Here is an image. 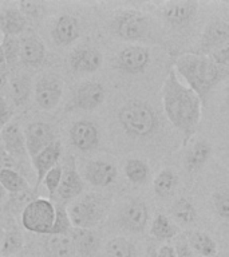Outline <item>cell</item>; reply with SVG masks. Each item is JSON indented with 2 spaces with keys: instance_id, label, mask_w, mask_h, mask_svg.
I'll list each match as a JSON object with an SVG mask.
<instances>
[{
  "instance_id": "obj_1",
  "label": "cell",
  "mask_w": 229,
  "mask_h": 257,
  "mask_svg": "<svg viewBox=\"0 0 229 257\" xmlns=\"http://www.w3.org/2000/svg\"><path fill=\"white\" fill-rule=\"evenodd\" d=\"M162 106L169 122L182 133L185 141L190 140L201 122L204 104L192 88L178 79L176 70H170L165 78L162 90Z\"/></svg>"
},
{
  "instance_id": "obj_2",
  "label": "cell",
  "mask_w": 229,
  "mask_h": 257,
  "mask_svg": "<svg viewBox=\"0 0 229 257\" xmlns=\"http://www.w3.org/2000/svg\"><path fill=\"white\" fill-rule=\"evenodd\" d=\"M176 72L196 92L205 106L209 92L229 75V70L213 62L209 55L201 54H184L176 62Z\"/></svg>"
},
{
  "instance_id": "obj_3",
  "label": "cell",
  "mask_w": 229,
  "mask_h": 257,
  "mask_svg": "<svg viewBox=\"0 0 229 257\" xmlns=\"http://www.w3.org/2000/svg\"><path fill=\"white\" fill-rule=\"evenodd\" d=\"M118 120L126 134L145 138L156 132L158 119L150 104L141 100H130L118 111Z\"/></svg>"
},
{
  "instance_id": "obj_4",
  "label": "cell",
  "mask_w": 229,
  "mask_h": 257,
  "mask_svg": "<svg viewBox=\"0 0 229 257\" xmlns=\"http://www.w3.org/2000/svg\"><path fill=\"white\" fill-rule=\"evenodd\" d=\"M107 212L108 201L96 193H88L67 209L72 226L80 229H91L100 224Z\"/></svg>"
},
{
  "instance_id": "obj_5",
  "label": "cell",
  "mask_w": 229,
  "mask_h": 257,
  "mask_svg": "<svg viewBox=\"0 0 229 257\" xmlns=\"http://www.w3.org/2000/svg\"><path fill=\"white\" fill-rule=\"evenodd\" d=\"M54 220H55V205L44 198L31 201L22 213V225L30 232L38 234L50 236Z\"/></svg>"
},
{
  "instance_id": "obj_6",
  "label": "cell",
  "mask_w": 229,
  "mask_h": 257,
  "mask_svg": "<svg viewBox=\"0 0 229 257\" xmlns=\"http://www.w3.org/2000/svg\"><path fill=\"white\" fill-rule=\"evenodd\" d=\"M112 30L121 39L124 40H141L150 31V23L144 14L138 11L121 12L112 22Z\"/></svg>"
},
{
  "instance_id": "obj_7",
  "label": "cell",
  "mask_w": 229,
  "mask_h": 257,
  "mask_svg": "<svg viewBox=\"0 0 229 257\" xmlns=\"http://www.w3.org/2000/svg\"><path fill=\"white\" fill-rule=\"evenodd\" d=\"M150 63V51L144 46H128L117 56V66L121 71L138 75L148 68Z\"/></svg>"
},
{
  "instance_id": "obj_8",
  "label": "cell",
  "mask_w": 229,
  "mask_h": 257,
  "mask_svg": "<svg viewBox=\"0 0 229 257\" xmlns=\"http://www.w3.org/2000/svg\"><path fill=\"white\" fill-rule=\"evenodd\" d=\"M63 92V83L55 75H44L35 84V99L43 110H52L59 104Z\"/></svg>"
},
{
  "instance_id": "obj_9",
  "label": "cell",
  "mask_w": 229,
  "mask_h": 257,
  "mask_svg": "<svg viewBox=\"0 0 229 257\" xmlns=\"http://www.w3.org/2000/svg\"><path fill=\"white\" fill-rule=\"evenodd\" d=\"M26 149L31 158L54 142V128L46 122H32L24 130Z\"/></svg>"
},
{
  "instance_id": "obj_10",
  "label": "cell",
  "mask_w": 229,
  "mask_h": 257,
  "mask_svg": "<svg viewBox=\"0 0 229 257\" xmlns=\"http://www.w3.org/2000/svg\"><path fill=\"white\" fill-rule=\"evenodd\" d=\"M149 221V208L142 200H132L125 205L120 222L126 230L133 233L144 232Z\"/></svg>"
},
{
  "instance_id": "obj_11",
  "label": "cell",
  "mask_w": 229,
  "mask_h": 257,
  "mask_svg": "<svg viewBox=\"0 0 229 257\" xmlns=\"http://www.w3.org/2000/svg\"><path fill=\"white\" fill-rule=\"evenodd\" d=\"M226 42H229V24L224 20L214 19L205 26L198 50L201 55H209Z\"/></svg>"
},
{
  "instance_id": "obj_12",
  "label": "cell",
  "mask_w": 229,
  "mask_h": 257,
  "mask_svg": "<svg viewBox=\"0 0 229 257\" xmlns=\"http://www.w3.org/2000/svg\"><path fill=\"white\" fill-rule=\"evenodd\" d=\"M71 144L80 152H90L99 144V130L91 120H78L70 130Z\"/></svg>"
},
{
  "instance_id": "obj_13",
  "label": "cell",
  "mask_w": 229,
  "mask_h": 257,
  "mask_svg": "<svg viewBox=\"0 0 229 257\" xmlns=\"http://www.w3.org/2000/svg\"><path fill=\"white\" fill-rule=\"evenodd\" d=\"M63 173H62V180L58 186V196L63 200H71L75 198L83 192V181L80 178L79 173L76 170L75 161L71 156L68 157L64 166H62Z\"/></svg>"
},
{
  "instance_id": "obj_14",
  "label": "cell",
  "mask_w": 229,
  "mask_h": 257,
  "mask_svg": "<svg viewBox=\"0 0 229 257\" xmlns=\"http://www.w3.org/2000/svg\"><path fill=\"white\" fill-rule=\"evenodd\" d=\"M118 176L116 165L102 160H92L84 166V177L94 186L104 188L112 184Z\"/></svg>"
},
{
  "instance_id": "obj_15",
  "label": "cell",
  "mask_w": 229,
  "mask_h": 257,
  "mask_svg": "<svg viewBox=\"0 0 229 257\" xmlns=\"http://www.w3.org/2000/svg\"><path fill=\"white\" fill-rule=\"evenodd\" d=\"M60 156H62V145L58 141H54L48 148L42 150L39 154H36L32 158V165L36 172V189L43 182L46 174L58 165Z\"/></svg>"
},
{
  "instance_id": "obj_16",
  "label": "cell",
  "mask_w": 229,
  "mask_h": 257,
  "mask_svg": "<svg viewBox=\"0 0 229 257\" xmlns=\"http://www.w3.org/2000/svg\"><path fill=\"white\" fill-rule=\"evenodd\" d=\"M104 87L98 82L80 84L74 96V104L80 110H95L104 100Z\"/></svg>"
},
{
  "instance_id": "obj_17",
  "label": "cell",
  "mask_w": 229,
  "mask_h": 257,
  "mask_svg": "<svg viewBox=\"0 0 229 257\" xmlns=\"http://www.w3.org/2000/svg\"><path fill=\"white\" fill-rule=\"evenodd\" d=\"M197 11H198V3L186 0V2L168 3L165 6L162 14H164L165 19L172 26L181 27V26L190 23L193 18L196 16Z\"/></svg>"
},
{
  "instance_id": "obj_18",
  "label": "cell",
  "mask_w": 229,
  "mask_h": 257,
  "mask_svg": "<svg viewBox=\"0 0 229 257\" xmlns=\"http://www.w3.org/2000/svg\"><path fill=\"white\" fill-rule=\"evenodd\" d=\"M70 64L78 72H94L102 64V55L95 48L79 47L71 52Z\"/></svg>"
},
{
  "instance_id": "obj_19",
  "label": "cell",
  "mask_w": 229,
  "mask_h": 257,
  "mask_svg": "<svg viewBox=\"0 0 229 257\" xmlns=\"http://www.w3.org/2000/svg\"><path fill=\"white\" fill-rule=\"evenodd\" d=\"M71 238L79 257H94L99 249V237L92 229H72Z\"/></svg>"
},
{
  "instance_id": "obj_20",
  "label": "cell",
  "mask_w": 229,
  "mask_h": 257,
  "mask_svg": "<svg viewBox=\"0 0 229 257\" xmlns=\"http://www.w3.org/2000/svg\"><path fill=\"white\" fill-rule=\"evenodd\" d=\"M80 35V27L74 16L62 15L58 18L52 31V36L60 46H68L75 42Z\"/></svg>"
},
{
  "instance_id": "obj_21",
  "label": "cell",
  "mask_w": 229,
  "mask_h": 257,
  "mask_svg": "<svg viewBox=\"0 0 229 257\" xmlns=\"http://www.w3.org/2000/svg\"><path fill=\"white\" fill-rule=\"evenodd\" d=\"M46 55V48L42 40L36 36L31 35L24 38L20 42V55L19 59L27 66L38 67L44 59Z\"/></svg>"
},
{
  "instance_id": "obj_22",
  "label": "cell",
  "mask_w": 229,
  "mask_h": 257,
  "mask_svg": "<svg viewBox=\"0 0 229 257\" xmlns=\"http://www.w3.org/2000/svg\"><path fill=\"white\" fill-rule=\"evenodd\" d=\"M0 136H2V141H3L4 144V149L11 156L20 157L27 152L24 134L22 133L20 127L16 123H8L0 132Z\"/></svg>"
},
{
  "instance_id": "obj_23",
  "label": "cell",
  "mask_w": 229,
  "mask_h": 257,
  "mask_svg": "<svg viewBox=\"0 0 229 257\" xmlns=\"http://www.w3.org/2000/svg\"><path fill=\"white\" fill-rule=\"evenodd\" d=\"M210 154H212V146L208 141H197L192 148L189 149L188 154L185 157V166L190 173L198 172L206 164Z\"/></svg>"
},
{
  "instance_id": "obj_24",
  "label": "cell",
  "mask_w": 229,
  "mask_h": 257,
  "mask_svg": "<svg viewBox=\"0 0 229 257\" xmlns=\"http://www.w3.org/2000/svg\"><path fill=\"white\" fill-rule=\"evenodd\" d=\"M189 246L193 252L200 254L201 257H214L217 254V244L210 234L200 230L189 232L186 236Z\"/></svg>"
},
{
  "instance_id": "obj_25",
  "label": "cell",
  "mask_w": 229,
  "mask_h": 257,
  "mask_svg": "<svg viewBox=\"0 0 229 257\" xmlns=\"http://www.w3.org/2000/svg\"><path fill=\"white\" fill-rule=\"evenodd\" d=\"M26 18L19 10L8 8L0 14V30L4 36H16L26 28Z\"/></svg>"
},
{
  "instance_id": "obj_26",
  "label": "cell",
  "mask_w": 229,
  "mask_h": 257,
  "mask_svg": "<svg viewBox=\"0 0 229 257\" xmlns=\"http://www.w3.org/2000/svg\"><path fill=\"white\" fill-rule=\"evenodd\" d=\"M44 250L47 257H75L76 250L71 236H50Z\"/></svg>"
},
{
  "instance_id": "obj_27",
  "label": "cell",
  "mask_w": 229,
  "mask_h": 257,
  "mask_svg": "<svg viewBox=\"0 0 229 257\" xmlns=\"http://www.w3.org/2000/svg\"><path fill=\"white\" fill-rule=\"evenodd\" d=\"M180 233V229L166 214L164 213H157L152 225H150V234L156 240L166 241L172 240Z\"/></svg>"
},
{
  "instance_id": "obj_28",
  "label": "cell",
  "mask_w": 229,
  "mask_h": 257,
  "mask_svg": "<svg viewBox=\"0 0 229 257\" xmlns=\"http://www.w3.org/2000/svg\"><path fill=\"white\" fill-rule=\"evenodd\" d=\"M178 186V176L172 169H162L153 181V190L160 198H168Z\"/></svg>"
},
{
  "instance_id": "obj_29",
  "label": "cell",
  "mask_w": 229,
  "mask_h": 257,
  "mask_svg": "<svg viewBox=\"0 0 229 257\" xmlns=\"http://www.w3.org/2000/svg\"><path fill=\"white\" fill-rule=\"evenodd\" d=\"M32 80L28 74H20L11 80V94L12 99L16 106L24 104L31 94Z\"/></svg>"
},
{
  "instance_id": "obj_30",
  "label": "cell",
  "mask_w": 229,
  "mask_h": 257,
  "mask_svg": "<svg viewBox=\"0 0 229 257\" xmlns=\"http://www.w3.org/2000/svg\"><path fill=\"white\" fill-rule=\"evenodd\" d=\"M172 216L181 224H193L197 220V210L190 201L181 197L172 205Z\"/></svg>"
},
{
  "instance_id": "obj_31",
  "label": "cell",
  "mask_w": 229,
  "mask_h": 257,
  "mask_svg": "<svg viewBox=\"0 0 229 257\" xmlns=\"http://www.w3.org/2000/svg\"><path fill=\"white\" fill-rule=\"evenodd\" d=\"M125 176L133 184H144L148 180L149 165L140 158H132L125 165Z\"/></svg>"
},
{
  "instance_id": "obj_32",
  "label": "cell",
  "mask_w": 229,
  "mask_h": 257,
  "mask_svg": "<svg viewBox=\"0 0 229 257\" xmlns=\"http://www.w3.org/2000/svg\"><path fill=\"white\" fill-rule=\"evenodd\" d=\"M136 248L125 237H114L106 245V257H134Z\"/></svg>"
},
{
  "instance_id": "obj_33",
  "label": "cell",
  "mask_w": 229,
  "mask_h": 257,
  "mask_svg": "<svg viewBox=\"0 0 229 257\" xmlns=\"http://www.w3.org/2000/svg\"><path fill=\"white\" fill-rule=\"evenodd\" d=\"M0 184L7 192L19 193L27 189V182L19 173L12 169H0Z\"/></svg>"
},
{
  "instance_id": "obj_34",
  "label": "cell",
  "mask_w": 229,
  "mask_h": 257,
  "mask_svg": "<svg viewBox=\"0 0 229 257\" xmlns=\"http://www.w3.org/2000/svg\"><path fill=\"white\" fill-rule=\"evenodd\" d=\"M72 224L68 217L67 209L62 205H55V220L50 236H71Z\"/></svg>"
},
{
  "instance_id": "obj_35",
  "label": "cell",
  "mask_w": 229,
  "mask_h": 257,
  "mask_svg": "<svg viewBox=\"0 0 229 257\" xmlns=\"http://www.w3.org/2000/svg\"><path fill=\"white\" fill-rule=\"evenodd\" d=\"M22 248H23V237H22L19 230L15 228L6 230L0 253L3 256H11V254L19 252Z\"/></svg>"
},
{
  "instance_id": "obj_36",
  "label": "cell",
  "mask_w": 229,
  "mask_h": 257,
  "mask_svg": "<svg viewBox=\"0 0 229 257\" xmlns=\"http://www.w3.org/2000/svg\"><path fill=\"white\" fill-rule=\"evenodd\" d=\"M212 202L217 216L229 221V186H221L213 193Z\"/></svg>"
},
{
  "instance_id": "obj_37",
  "label": "cell",
  "mask_w": 229,
  "mask_h": 257,
  "mask_svg": "<svg viewBox=\"0 0 229 257\" xmlns=\"http://www.w3.org/2000/svg\"><path fill=\"white\" fill-rule=\"evenodd\" d=\"M2 48H3L4 58L8 64H14L19 59L20 42L16 39V36H3Z\"/></svg>"
},
{
  "instance_id": "obj_38",
  "label": "cell",
  "mask_w": 229,
  "mask_h": 257,
  "mask_svg": "<svg viewBox=\"0 0 229 257\" xmlns=\"http://www.w3.org/2000/svg\"><path fill=\"white\" fill-rule=\"evenodd\" d=\"M62 173H63L62 166H60V165H56L55 168H52L51 170L46 174V177H44L43 182L51 197L54 196L56 193V190H58V186H59L60 180H62Z\"/></svg>"
},
{
  "instance_id": "obj_39",
  "label": "cell",
  "mask_w": 229,
  "mask_h": 257,
  "mask_svg": "<svg viewBox=\"0 0 229 257\" xmlns=\"http://www.w3.org/2000/svg\"><path fill=\"white\" fill-rule=\"evenodd\" d=\"M210 58L216 64L229 70V42H226L218 48H216L214 51L210 52Z\"/></svg>"
},
{
  "instance_id": "obj_40",
  "label": "cell",
  "mask_w": 229,
  "mask_h": 257,
  "mask_svg": "<svg viewBox=\"0 0 229 257\" xmlns=\"http://www.w3.org/2000/svg\"><path fill=\"white\" fill-rule=\"evenodd\" d=\"M20 10L19 11L23 14V15H27L30 18H35L42 12V3H38V2H20L19 4Z\"/></svg>"
},
{
  "instance_id": "obj_41",
  "label": "cell",
  "mask_w": 229,
  "mask_h": 257,
  "mask_svg": "<svg viewBox=\"0 0 229 257\" xmlns=\"http://www.w3.org/2000/svg\"><path fill=\"white\" fill-rule=\"evenodd\" d=\"M12 116V111L8 103L6 102L4 98L0 96V132L3 130L8 123H10V119Z\"/></svg>"
},
{
  "instance_id": "obj_42",
  "label": "cell",
  "mask_w": 229,
  "mask_h": 257,
  "mask_svg": "<svg viewBox=\"0 0 229 257\" xmlns=\"http://www.w3.org/2000/svg\"><path fill=\"white\" fill-rule=\"evenodd\" d=\"M177 252V257H194V252L192 248L189 246L188 241L186 240H180L174 246Z\"/></svg>"
},
{
  "instance_id": "obj_43",
  "label": "cell",
  "mask_w": 229,
  "mask_h": 257,
  "mask_svg": "<svg viewBox=\"0 0 229 257\" xmlns=\"http://www.w3.org/2000/svg\"><path fill=\"white\" fill-rule=\"evenodd\" d=\"M157 257H177L176 248L170 244L161 245L160 248L157 249Z\"/></svg>"
},
{
  "instance_id": "obj_44",
  "label": "cell",
  "mask_w": 229,
  "mask_h": 257,
  "mask_svg": "<svg viewBox=\"0 0 229 257\" xmlns=\"http://www.w3.org/2000/svg\"><path fill=\"white\" fill-rule=\"evenodd\" d=\"M8 74L7 70L4 68V66H0V90H3L4 86L7 84L8 82Z\"/></svg>"
},
{
  "instance_id": "obj_45",
  "label": "cell",
  "mask_w": 229,
  "mask_h": 257,
  "mask_svg": "<svg viewBox=\"0 0 229 257\" xmlns=\"http://www.w3.org/2000/svg\"><path fill=\"white\" fill-rule=\"evenodd\" d=\"M146 257H157V250L154 248H149Z\"/></svg>"
},
{
  "instance_id": "obj_46",
  "label": "cell",
  "mask_w": 229,
  "mask_h": 257,
  "mask_svg": "<svg viewBox=\"0 0 229 257\" xmlns=\"http://www.w3.org/2000/svg\"><path fill=\"white\" fill-rule=\"evenodd\" d=\"M4 62H6V58H4L3 48H2V44H0V66H3Z\"/></svg>"
},
{
  "instance_id": "obj_47",
  "label": "cell",
  "mask_w": 229,
  "mask_h": 257,
  "mask_svg": "<svg viewBox=\"0 0 229 257\" xmlns=\"http://www.w3.org/2000/svg\"><path fill=\"white\" fill-rule=\"evenodd\" d=\"M4 196H6V189H4L3 186H2V184H0V201L3 200Z\"/></svg>"
},
{
  "instance_id": "obj_48",
  "label": "cell",
  "mask_w": 229,
  "mask_h": 257,
  "mask_svg": "<svg viewBox=\"0 0 229 257\" xmlns=\"http://www.w3.org/2000/svg\"><path fill=\"white\" fill-rule=\"evenodd\" d=\"M3 238H4V230L0 229V250H2V245H3Z\"/></svg>"
},
{
  "instance_id": "obj_49",
  "label": "cell",
  "mask_w": 229,
  "mask_h": 257,
  "mask_svg": "<svg viewBox=\"0 0 229 257\" xmlns=\"http://www.w3.org/2000/svg\"><path fill=\"white\" fill-rule=\"evenodd\" d=\"M225 98H226V106L229 108V86L226 87V92H225Z\"/></svg>"
},
{
  "instance_id": "obj_50",
  "label": "cell",
  "mask_w": 229,
  "mask_h": 257,
  "mask_svg": "<svg viewBox=\"0 0 229 257\" xmlns=\"http://www.w3.org/2000/svg\"><path fill=\"white\" fill-rule=\"evenodd\" d=\"M2 34H3V32H2V30H0V36H2Z\"/></svg>"
}]
</instances>
